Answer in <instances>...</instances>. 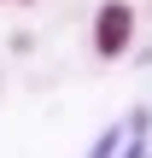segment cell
<instances>
[{
	"label": "cell",
	"instance_id": "cell-1",
	"mask_svg": "<svg viewBox=\"0 0 152 158\" xmlns=\"http://www.w3.org/2000/svg\"><path fill=\"white\" fill-rule=\"evenodd\" d=\"M135 29H141V12L129 0H100V12H94V53L100 59H123L135 47Z\"/></svg>",
	"mask_w": 152,
	"mask_h": 158
},
{
	"label": "cell",
	"instance_id": "cell-2",
	"mask_svg": "<svg viewBox=\"0 0 152 158\" xmlns=\"http://www.w3.org/2000/svg\"><path fill=\"white\" fill-rule=\"evenodd\" d=\"M18 6H35V0H18Z\"/></svg>",
	"mask_w": 152,
	"mask_h": 158
},
{
	"label": "cell",
	"instance_id": "cell-3",
	"mask_svg": "<svg viewBox=\"0 0 152 158\" xmlns=\"http://www.w3.org/2000/svg\"><path fill=\"white\" fill-rule=\"evenodd\" d=\"M0 6H6V0H0Z\"/></svg>",
	"mask_w": 152,
	"mask_h": 158
}]
</instances>
